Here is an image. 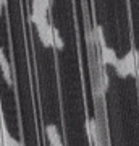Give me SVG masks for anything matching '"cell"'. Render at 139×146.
<instances>
[{
    "label": "cell",
    "instance_id": "obj_1",
    "mask_svg": "<svg viewBox=\"0 0 139 146\" xmlns=\"http://www.w3.org/2000/svg\"><path fill=\"white\" fill-rule=\"evenodd\" d=\"M113 67L120 76H139V50L131 47L125 55L117 58Z\"/></svg>",
    "mask_w": 139,
    "mask_h": 146
},
{
    "label": "cell",
    "instance_id": "obj_2",
    "mask_svg": "<svg viewBox=\"0 0 139 146\" xmlns=\"http://www.w3.org/2000/svg\"><path fill=\"white\" fill-rule=\"evenodd\" d=\"M39 39L45 47H53V26L50 25V21H42L39 25H36Z\"/></svg>",
    "mask_w": 139,
    "mask_h": 146
},
{
    "label": "cell",
    "instance_id": "obj_3",
    "mask_svg": "<svg viewBox=\"0 0 139 146\" xmlns=\"http://www.w3.org/2000/svg\"><path fill=\"white\" fill-rule=\"evenodd\" d=\"M117 58H118V55H117L113 47H110L108 44L100 46V62L103 65H113L117 62Z\"/></svg>",
    "mask_w": 139,
    "mask_h": 146
},
{
    "label": "cell",
    "instance_id": "obj_4",
    "mask_svg": "<svg viewBox=\"0 0 139 146\" xmlns=\"http://www.w3.org/2000/svg\"><path fill=\"white\" fill-rule=\"evenodd\" d=\"M45 133H47V138H49L50 146H63V140H62V136H60V131H58L57 125H53V123L45 125Z\"/></svg>",
    "mask_w": 139,
    "mask_h": 146
},
{
    "label": "cell",
    "instance_id": "obj_5",
    "mask_svg": "<svg viewBox=\"0 0 139 146\" xmlns=\"http://www.w3.org/2000/svg\"><path fill=\"white\" fill-rule=\"evenodd\" d=\"M0 68H2V73H3V78L8 84H13V78H11V68H10V63L5 57V52L3 49L0 47Z\"/></svg>",
    "mask_w": 139,
    "mask_h": 146
},
{
    "label": "cell",
    "instance_id": "obj_6",
    "mask_svg": "<svg viewBox=\"0 0 139 146\" xmlns=\"http://www.w3.org/2000/svg\"><path fill=\"white\" fill-rule=\"evenodd\" d=\"M63 46H65V42H63V39H62V36H60L58 29L53 26V47L60 50V49H63Z\"/></svg>",
    "mask_w": 139,
    "mask_h": 146
},
{
    "label": "cell",
    "instance_id": "obj_7",
    "mask_svg": "<svg viewBox=\"0 0 139 146\" xmlns=\"http://www.w3.org/2000/svg\"><path fill=\"white\" fill-rule=\"evenodd\" d=\"M2 123H3V119H2V114H0V141H2Z\"/></svg>",
    "mask_w": 139,
    "mask_h": 146
}]
</instances>
